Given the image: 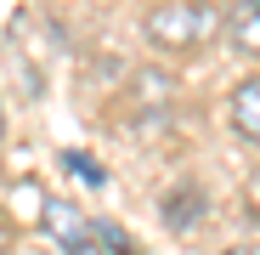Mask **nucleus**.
I'll return each mask as SVG.
<instances>
[{"mask_svg":"<svg viewBox=\"0 0 260 255\" xmlns=\"http://www.w3.org/2000/svg\"><path fill=\"white\" fill-rule=\"evenodd\" d=\"M215 23H221V12L209 0H158L147 12V40L158 51H192L215 34Z\"/></svg>","mask_w":260,"mask_h":255,"instance_id":"obj_1","label":"nucleus"},{"mask_svg":"<svg viewBox=\"0 0 260 255\" xmlns=\"http://www.w3.org/2000/svg\"><path fill=\"white\" fill-rule=\"evenodd\" d=\"M232 131L243 142H260V74H249L232 91Z\"/></svg>","mask_w":260,"mask_h":255,"instance_id":"obj_2","label":"nucleus"},{"mask_svg":"<svg viewBox=\"0 0 260 255\" xmlns=\"http://www.w3.org/2000/svg\"><path fill=\"white\" fill-rule=\"evenodd\" d=\"M232 46L243 57H260V0H238L232 6Z\"/></svg>","mask_w":260,"mask_h":255,"instance_id":"obj_3","label":"nucleus"},{"mask_svg":"<svg viewBox=\"0 0 260 255\" xmlns=\"http://www.w3.org/2000/svg\"><path fill=\"white\" fill-rule=\"evenodd\" d=\"M108 244H113V233H108V227H91L85 238L68 244V255H108Z\"/></svg>","mask_w":260,"mask_h":255,"instance_id":"obj_4","label":"nucleus"},{"mask_svg":"<svg viewBox=\"0 0 260 255\" xmlns=\"http://www.w3.org/2000/svg\"><path fill=\"white\" fill-rule=\"evenodd\" d=\"M226 255H260V249H254V244H238V249H226Z\"/></svg>","mask_w":260,"mask_h":255,"instance_id":"obj_5","label":"nucleus"},{"mask_svg":"<svg viewBox=\"0 0 260 255\" xmlns=\"http://www.w3.org/2000/svg\"><path fill=\"white\" fill-rule=\"evenodd\" d=\"M6 249H12V233H6V227H0V255H6Z\"/></svg>","mask_w":260,"mask_h":255,"instance_id":"obj_6","label":"nucleus"},{"mask_svg":"<svg viewBox=\"0 0 260 255\" xmlns=\"http://www.w3.org/2000/svg\"><path fill=\"white\" fill-rule=\"evenodd\" d=\"M0 136H6V108H0Z\"/></svg>","mask_w":260,"mask_h":255,"instance_id":"obj_7","label":"nucleus"}]
</instances>
